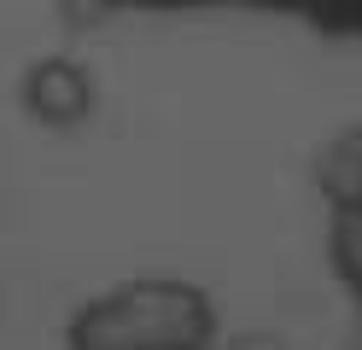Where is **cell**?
Listing matches in <instances>:
<instances>
[{"label":"cell","instance_id":"6da1fadb","mask_svg":"<svg viewBox=\"0 0 362 350\" xmlns=\"http://www.w3.org/2000/svg\"><path fill=\"white\" fill-rule=\"evenodd\" d=\"M222 310L187 274H129L64 315V350H222Z\"/></svg>","mask_w":362,"mask_h":350},{"label":"cell","instance_id":"7a4b0ae2","mask_svg":"<svg viewBox=\"0 0 362 350\" xmlns=\"http://www.w3.org/2000/svg\"><path fill=\"white\" fill-rule=\"evenodd\" d=\"M18 105L35 129L47 134H76L88 117L100 111V88L88 76V64L71 53H41L24 76H18Z\"/></svg>","mask_w":362,"mask_h":350},{"label":"cell","instance_id":"3957f363","mask_svg":"<svg viewBox=\"0 0 362 350\" xmlns=\"http://www.w3.org/2000/svg\"><path fill=\"white\" fill-rule=\"evenodd\" d=\"M327 269L362 310V204H327Z\"/></svg>","mask_w":362,"mask_h":350},{"label":"cell","instance_id":"277c9868","mask_svg":"<svg viewBox=\"0 0 362 350\" xmlns=\"http://www.w3.org/2000/svg\"><path fill=\"white\" fill-rule=\"evenodd\" d=\"M315 187L327 204H362V129L339 134L315 158Z\"/></svg>","mask_w":362,"mask_h":350},{"label":"cell","instance_id":"5b68a950","mask_svg":"<svg viewBox=\"0 0 362 350\" xmlns=\"http://www.w3.org/2000/svg\"><path fill=\"white\" fill-rule=\"evenodd\" d=\"M222 350H286L275 333H234V339H222Z\"/></svg>","mask_w":362,"mask_h":350},{"label":"cell","instance_id":"8992f818","mask_svg":"<svg viewBox=\"0 0 362 350\" xmlns=\"http://www.w3.org/2000/svg\"><path fill=\"white\" fill-rule=\"evenodd\" d=\"M134 6H211V0H134ZM269 6H310V0H269Z\"/></svg>","mask_w":362,"mask_h":350}]
</instances>
